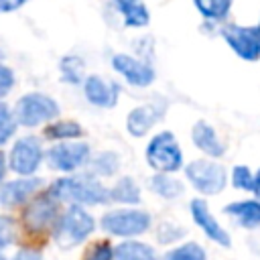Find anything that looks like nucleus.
Segmentation results:
<instances>
[{
  "mask_svg": "<svg viewBox=\"0 0 260 260\" xmlns=\"http://www.w3.org/2000/svg\"><path fill=\"white\" fill-rule=\"evenodd\" d=\"M150 191L162 199H177L179 195H183V183L171 177V173H156L150 179Z\"/></svg>",
  "mask_w": 260,
  "mask_h": 260,
  "instance_id": "obj_21",
  "label": "nucleus"
},
{
  "mask_svg": "<svg viewBox=\"0 0 260 260\" xmlns=\"http://www.w3.org/2000/svg\"><path fill=\"white\" fill-rule=\"evenodd\" d=\"M43 185V179L39 177H20L14 181H8L0 187V205L2 207H16L22 205L24 201H28L39 187Z\"/></svg>",
  "mask_w": 260,
  "mask_h": 260,
  "instance_id": "obj_15",
  "label": "nucleus"
},
{
  "mask_svg": "<svg viewBox=\"0 0 260 260\" xmlns=\"http://www.w3.org/2000/svg\"><path fill=\"white\" fill-rule=\"evenodd\" d=\"M49 191L59 199L71 205H104L110 201V189L98 181L95 175L81 177H61L57 179Z\"/></svg>",
  "mask_w": 260,
  "mask_h": 260,
  "instance_id": "obj_1",
  "label": "nucleus"
},
{
  "mask_svg": "<svg viewBox=\"0 0 260 260\" xmlns=\"http://www.w3.org/2000/svg\"><path fill=\"white\" fill-rule=\"evenodd\" d=\"M12 260H41V252H37V250H28V248H22V250H18L16 254H14V258Z\"/></svg>",
  "mask_w": 260,
  "mask_h": 260,
  "instance_id": "obj_34",
  "label": "nucleus"
},
{
  "mask_svg": "<svg viewBox=\"0 0 260 260\" xmlns=\"http://www.w3.org/2000/svg\"><path fill=\"white\" fill-rule=\"evenodd\" d=\"M144 156L156 173H175L183 167V150L175 134L169 130H162L150 138Z\"/></svg>",
  "mask_w": 260,
  "mask_h": 260,
  "instance_id": "obj_4",
  "label": "nucleus"
},
{
  "mask_svg": "<svg viewBox=\"0 0 260 260\" xmlns=\"http://www.w3.org/2000/svg\"><path fill=\"white\" fill-rule=\"evenodd\" d=\"M59 116V104L41 91H32V93H24L16 106H14V118L16 124L26 126V128H35L41 126L45 122H51Z\"/></svg>",
  "mask_w": 260,
  "mask_h": 260,
  "instance_id": "obj_3",
  "label": "nucleus"
},
{
  "mask_svg": "<svg viewBox=\"0 0 260 260\" xmlns=\"http://www.w3.org/2000/svg\"><path fill=\"white\" fill-rule=\"evenodd\" d=\"M165 112H167V104H162V102H148V104L136 106L126 116L128 134H132L136 138L146 136V132L150 128H154L165 118Z\"/></svg>",
  "mask_w": 260,
  "mask_h": 260,
  "instance_id": "obj_12",
  "label": "nucleus"
},
{
  "mask_svg": "<svg viewBox=\"0 0 260 260\" xmlns=\"http://www.w3.org/2000/svg\"><path fill=\"white\" fill-rule=\"evenodd\" d=\"M83 69H85V63L81 57L77 55H65L61 57L59 61V73H61V79L69 85H79L83 83Z\"/></svg>",
  "mask_w": 260,
  "mask_h": 260,
  "instance_id": "obj_22",
  "label": "nucleus"
},
{
  "mask_svg": "<svg viewBox=\"0 0 260 260\" xmlns=\"http://www.w3.org/2000/svg\"><path fill=\"white\" fill-rule=\"evenodd\" d=\"M112 260H156V254H154L152 246L130 238L114 248Z\"/></svg>",
  "mask_w": 260,
  "mask_h": 260,
  "instance_id": "obj_19",
  "label": "nucleus"
},
{
  "mask_svg": "<svg viewBox=\"0 0 260 260\" xmlns=\"http://www.w3.org/2000/svg\"><path fill=\"white\" fill-rule=\"evenodd\" d=\"M232 185L236 189H242V191H252V185H254L252 171L246 165H236L232 169Z\"/></svg>",
  "mask_w": 260,
  "mask_h": 260,
  "instance_id": "obj_28",
  "label": "nucleus"
},
{
  "mask_svg": "<svg viewBox=\"0 0 260 260\" xmlns=\"http://www.w3.org/2000/svg\"><path fill=\"white\" fill-rule=\"evenodd\" d=\"M191 140H193V144L203 154H207L211 158H219V156L225 154V146L219 140L215 128L209 122H205V120H197L193 124V128H191Z\"/></svg>",
  "mask_w": 260,
  "mask_h": 260,
  "instance_id": "obj_16",
  "label": "nucleus"
},
{
  "mask_svg": "<svg viewBox=\"0 0 260 260\" xmlns=\"http://www.w3.org/2000/svg\"><path fill=\"white\" fill-rule=\"evenodd\" d=\"M16 132V118L14 112L0 100V146L6 144Z\"/></svg>",
  "mask_w": 260,
  "mask_h": 260,
  "instance_id": "obj_27",
  "label": "nucleus"
},
{
  "mask_svg": "<svg viewBox=\"0 0 260 260\" xmlns=\"http://www.w3.org/2000/svg\"><path fill=\"white\" fill-rule=\"evenodd\" d=\"M110 201L124 203V205H136L140 203V187L136 185L132 177H122L110 189Z\"/></svg>",
  "mask_w": 260,
  "mask_h": 260,
  "instance_id": "obj_20",
  "label": "nucleus"
},
{
  "mask_svg": "<svg viewBox=\"0 0 260 260\" xmlns=\"http://www.w3.org/2000/svg\"><path fill=\"white\" fill-rule=\"evenodd\" d=\"M85 100L95 108H114L118 104L120 85L114 81H106L100 75H89L83 79Z\"/></svg>",
  "mask_w": 260,
  "mask_h": 260,
  "instance_id": "obj_14",
  "label": "nucleus"
},
{
  "mask_svg": "<svg viewBox=\"0 0 260 260\" xmlns=\"http://www.w3.org/2000/svg\"><path fill=\"white\" fill-rule=\"evenodd\" d=\"M256 28H258V32H260V20H258V24H256Z\"/></svg>",
  "mask_w": 260,
  "mask_h": 260,
  "instance_id": "obj_38",
  "label": "nucleus"
},
{
  "mask_svg": "<svg viewBox=\"0 0 260 260\" xmlns=\"http://www.w3.org/2000/svg\"><path fill=\"white\" fill-rule=\"evenodd\" d=\"M223 213L234 217L236 223L246 230L260 228V201L258 199H242V201L228 203L223 207Z\"/></svg>",
  "mask_w": 260,
  "mask_h": 260,
  "instance_id": "obj_17",
  "label": "nucleus"
},
{
  "mask_svg": "<svg viewBox=\"0 0 260 260\" xmlns=\"http://www.w3.org/2000/svg\"><path fill=\"white\" fill-rule=\"evenodd\" d=\"M232 2L234 0H193L199 14L205 20H211V22L223 20L232 10Z\"/></svg>",
  "mask_w": 260,
  "mask_h": 260,
  "instance_id": "obj_23",
  "label": "nucleus"
},
{
  "mask_svg": "<svg viewBox=\"0 0 260 260\" xmlns=\"http://www.w3.org/2000/svg\"><path fill=\"white\" fill-rule=\"evenodd\" d=\"M100 225L104 232L118 238H134L150 228V213L142 209H114L102 215Z\"/></svg>",
  "mask_w": 260,
  "mask_h": 260,
  "instance_id": "obj_5",
  "label": "nucleus"
},
{
  "mask_svg": "<svg viewBox=\"0 0 260 260\" xmlns=\"http://www.w3.org/2000/svg\"><path fill=\"white\" fill-rule=\"evenodd\" d=\"M252 193L256 195V199L260 201V169L254 173V185H252Z\"/></svg>",
  "mask_w": 260,
  "mask_h": 260,
  "instance_id": "obj_35",
  "label": "nucleus"
},
{
  "mask_svg": "<svg viewBox=\"0 0 260 260\" xmlns=\"http://www.w3.org/2000/svg\"><path fill=\"white\" fill-rule=\"evenodd\" d=\"M28 0H0V14L4 12H14L18 8H22Z\"/></svg>",
  "mask_w": 260,
  "mask_h": 260,
  "instance_id": "obj_33",
  "label": "nucleus"
},
{
  "mask_svg": "<svg viewBox=\"0 0 260 260\" xmlns=\"http://www.w3.org/2000/svg\"><path fill=\"white\" fill-rule=\"evenodd\" d=\"M0 260H6V258H4V254H2V252H0Z\"/></svg>",
  "mask_w": 260,
  "mask_h": 260,
  "instance_id": "obj_37",
  "label": "nucleus"
},
{
  "mask_svg": "<svg viewBox=\"0 0 260 260\" xmlns=\"http://www.w3.org/2000/svg\"><path fill=\"white\" fill-rule=\"evenodd\" d=\"M112 67L134 87H148L156 77V71L148 61L128 53H116L112 57Z\"/></svg>",
  "mask_w": 260,
  "mask_h": 260,
  "instance_id": "obj_11",
  "label": "nucleus"
},
{
  "mask_svg": "<svg viewBox=\"0 0 260 260\" xmlns=\"http://www.w3.org/2000/svg\"><path fill=\"white\" fill-rule=\"evenodd\" d=\"M6 156H4V152L0 150V183H2V179H4V175H6Z\"/></svg>",
  "mask_w": 260,
  "mask_h": 260,
  "instance_id": "obj_36",
  "label": "nucleus"
},
{
  "mask_svg": "<svg viewBox=\"0 0 260 260\" xmlns=\"http://www.w3.org/2000/svg\"><path fill=\"white\" fill-rule=\"evenodd\" d=\"M43 134L49 140H71V138H79L83 134V128L73 120H59V122L47 124Z\"/></svg>",
  "mask_w": 260,
  "mask_h": 260,
  "instance_id": "obj_25",
  "label": "nucleus"
},
{
  "mask_svg": "<svg viewBox=\"0 0 260 260\" xmlns=\"http://www.w3.org/2000/svg\"><path fill=\"white\" fill-rule=\"evenodd\" d=\"M112 254H114V248L108 244V242H95L83 260H112Z\"/></svg>",
  "mask_w": 260,
  "mask_h": 260,
  "instance_id": "obj_30",
  "label": "nucleus"
},
{
  "mask_svg": "<svg viewBox=\"0 0 260 260\" xmlns=\"http://www.w3.org/2000/svg\"><path fill=\"white\" fill-rule=\"evenodd\" d=\"M116 12L122 16L124 26L128 28H142L150 22V12L142 0H110Z\"/></svg>",
  "mask_w": 260,
  "mask_h": 260,
  "instance_id": "obj_18",
  "label": "nucleus"
},
{
  "mask_svg": "<svg viewBox=\"0 0 260 260\" xmlns=\"http://www.w3.org/2000/svg\"><path fill=\"white\" fill-rule=\"evenodd\" d=\"M183 236H185V230L181 225H175V223L165 221L158 228V242L160 244H171V242H175V240H179Z\"/></svg>",
  "mask_w": 260,
  "mask_h": 260,
  "instance_id": "obj_29",
  "label": "nucleus"
},
{
  "mask_svg": "<svg viewBox=\"0 0 260 260\" xmlns=\"http://www.w3.org/2000/svg\"><path fill=\"white\" fill-rule=\"evenodd\" d=\"M59 199L47 189L43 193H39L24 209L22 213V223L30 234H39L45 232L47 228H51L57 217H59Z\"/></svg>",
  "mask_w": 260,
  "mask_h": 260,
  "instance_id": "obj_7",
  "label": "nucleus"
},
{
  "mask_svg": "<svg viewBox=\"0 0 260 260\" xmlns=\"http://www.w3.org/2000/svg\"><path fill=\"white\" fill-rule=\"evenodd\" d=\"M0 55H2V53H0Z\"/></svg>",
  "mask_w": 260,
  "mask_h": 260,
  "instance_id": "obj_39",
  "label": "nucleus"
},
{
  "mask_svg": "<svg viewBox=\"0 0 260 260\" xmlns=\"http://www.w3.org/2000/svg\"><path fill=\"white\" fill-rule=\"evenodd\" d=\"M160 260H207V254L197 242H187L169 250Z\"/></svg>",
  "mask_w": 260,
  "mask_h": 260,
  "instance_id": "obj_26",
  "label": "nucleus"
},
{
  "mask_svg": "<svg viewBox=\"0 0 260 260\" xmlns=\"http://www.w3.org/2000/svg\"><path fill=\"white\" fill-rule=\"evenodd\" d=\"M185 177L189 179V183L193 185L195 191H199L201 195H217L225 189L228 183V173L219 162L213 160H191L185 167Z\"/></svg>",
  "mask_w": 260,
  "mask_h": 260,
  "instance_id": "obj_6",
  "label": "nucleus"
},
{
  "mask_svg": "<svg viewBox=\"0 0 260 260\" xmlns=\"http://www.w3.org/2000/svg\"><path fill=\"white\" fill-rule=\"evenodd\" d=\"M12 87H14V71L8 65L0 63V98L8 95Z\"/></svg>",
  "mask_w": 260,
  "mask_h": 260,
  "instance_id": "obj_32",
  "label": "nucleus"
},
{
  "mask_svg": "<svg viewBox=\"0 0 260 260\" xmlns=\"http://www.w3.org/2000/svg\"><path fill=\"white\" fill-rule=\"evenodd\" d=\"M89 156L91 150L87 142H61L45 152L47 165L53 171H61V173H73L81 169L83 165L89 162Z\"/></svg>",
  "mask_w": 260,
  "mask_h": 260,
  "instance_id": "obj_9",
  "label": "nucleus"
},
{
  "mask_svg": "<svg viewBox=\"0 0 260 260\" xmlns=\"http://www.w3.org/2000/svg\"><path fill=\"white\" fill-rule=\"evenodd\" d=\"M189 211H191V217H193V221L201 228V232L211 240V242H215V244H219V246H223V248H230L232 246V238H230V234L219 225V221L213 217V213L209 211V205H207V201L205 199H191V203H189Z\"/></svg>",
  "mask_w": 260,
  "mask_h": 260,
  "instance_id": "obj_13",
  "label": "nucleus"
},
{
  "mask_svg": "<svg viewBox=\"0 0 260 260\" xmlns=\"http://www.w3.org/2000/svg\"><path fill=\"white\" fill-rule=\"evenodd\" d=\"M93 230L95 219L81 205H69L67 211L61 213L53 223V238L59 248H73L81 244Z\"/></svg>",
  "mask_w": 260,
  "mask_h": 260,
  "instance_id": "obj_2",
  "label": "nucleus"
},
{
  "mask_svg": "<svg viewBox=\"0 0 260 260\" xmlns=\"http://www.w3.org/2000/svg\"><path fill=\"white\" fill-rule=\"evenodd\" d=\"M221 39L228 47L244 61H258L260 59V32L256 26H242V24H225L221 28Z\"/></svg>",
  "mask_w": 260,
  "mask_h": 260,
  "instance_id": "obj_10",
  "label": "nucleus"
},
{
  "mask_svg": "<svg viewBox=\"0 0 260 260\" xmlns=\"http://www.w3.org/2000/svg\"><path fill=\"white\" fill-rule=\"evenodd\" d=\"M89 169H91V175H95V177H112L120 169V156H118V152L104 150V152L95 154L93 158H89Z\"/></svg>",
  "mask_w": 260,
  "mask_h": 260,
  "instance_id": "obj_24",
  "label": "nucleus"
},
{
  "mask_svg": "<svg viewBox=\"0 0 260 260\" xmlns=\"http://www.w3.org/2000/svg\"><path fill=\"white\" fill-rule=\"evenodd\" d=\"M43 158H45V152H43L41 140L28 134V136L18 138L12 144V150L8 154V167L20 177H30L37 173Z\"/></svg>",
  "mask_w": 260,
  "mask_h": 260,
  "instance_id": "obj_8",
  "label": "nucleus"
},
{
  "mask_svg": "<svg viewBox=\"0 0 260 260\" xmlns=\"http://www.w3.org/2000/svg\"><path fill=\"white\" fill-rule=\"evenodd\" d=\"M14 242V219L0 215V250Z\"/></svg>",
  "mask_w": 260,
  "mask_h": 260,
  "instance_id": "obj_31",
  "label": "nucleus"
}]
</instances>
